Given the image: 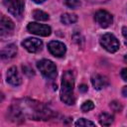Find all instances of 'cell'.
<instances>
[{"label": "cell", "mask_w": 127, "mask_h": 127, "mask_svg": "<svg viewBox=\"0 0 127 127\" xmlns=\"http://www.w3.org/2000/svg\"><path fill=\"white\" fill-rule=\"evenodd\" d=\"M11 113L14 118L28 117L34 120H47L52 117V111L40 102L25 99L12 106Z\"/></svg>", "instance_id": "6da1fadb"}, {"label": "cell", "mask_w": 127, "mask_h": 127, "mask_svg": "<svg viewBox=\"0 0 127 127\" xmlns=\"http://www.w3.org/2000/svg\"><path fill=\"white\" fill-rule=\"evenodd\" d=\"M74 87V74L72 70H66L64 72L62 77V88H61V100L67 104H74L75 98L73 93Z\"/></svg>", "instance_id": "7a4b0ae2"}, {"label": "cell", "mask_w": 127, "mask_h": 127, "mask_svg": "<svg viewBox=\"0 0 127 127\" xmlns=\"http://www.w3.org/2000/svg\"><path fill=\"white\" fill-rule=\"evenodd\" d=\"M37 66L45 78L54 79L57 76V66L52 61L42 60L37 63Z\"/></svg>", "instance_id": "3957f363"}, {"label": "cell", "mask_w": 127, "mask_h": 127, "mask_svg": "<svg viewBox=\"0 0 127 127\" xmlns=\"http://www.w3.org/2000/svg\"><path fill=\"white\" fill-rule=\"evenodd\" d=\"M100 45L109 53H115L119 50V41L117 40V38L110 34V33H106L103 36H101L100 38Z\"/></svg>", "instance_id": "277c9868"}, {"label": "cell", "mask_w": 127, "mask_h": 127, "mask_svg": "<svg viewBox=\"0 0 127 127\" xmlns=\"http://www.w3.org/2000/svg\"><path fill=\"white\" fill-rule=\"evenodd\" d=\"M2 2L7 10L15 17H19L23 14L24 0H2Z\"/></svg>", "instance_id": "5b68a950"}, {"label": "cell", "mask_w": 127, "mask_h": 127, "mask_svg": "<svg viewBox=\"0 0 127 127\" xmlns=\"http://www.w3.org/2000/svg\"><path fill=\"white\" fill-rule=\"evenodd\" d=\"M27 30L31 34H34V35H37V36H42V37H48L52 33V29H51L50 26L35 23V22L29 23L28 26H27Z\"/></svg>", "instance_id": "8992f818"}, {"label": "cell", "mask_w": 127, "mask_h": 127, "mask_svg": "<svg viewBox=\"0 0 127 127\" xmlns=\"http://www.w3.org/2000/svg\"><path fill=\"white\" fill-rule=\"evenodd\" d=\"M94 20L101 28H107L113 22L112 15L105 10H98L94 14Z\"/></svg>", "instance_id": "52a82bcc"}, {"label": "cell", "mask_w": 127, "mask_h": 127, "mask_svg": "<svg viewBox=\"0 0 127 127\" xmlns=\"http://www.w3.org/2000/svg\"><path fill=\"white\" fill-rule=\"evenodd\" d=\"M14 31V23L6 16L1 17L0 21V37L1 39H4L8 36H10Z\"/></svg>", "instance_id": "ba28073f"}, {"label": "cell", "mask_w": 127, "mask_h": 127, "mask_svg": "<svg viewBox=\"0 0 127 127\" xmlns=\"http://www.w3.org/2000/svg\"><path fill=\"white\" fill-rule=\"evenodd\" d=\"M48 49H49V52L54 57H57V58L64 57L66 52L65 45L60 41H51L48 44Z\"/></svg>", "instance_id": "9c48e42d"}, {"label": "cell", "mask_w": 127, "mask_h": 127, "mask_svg": "<svg viewBox=\"0 0 127 127\" xmlns=\"http://www.w3.org/2000/svg\"><path fill=\"white\" fill-rule=\"evenodd\" d=\"M22 46L30 53H38L43 48V42L36 38H27L22 42Z\"/></svg>", "instance_id": "30bf717a"}, {"label": "cell", "mask_w": 127, "mask_h": 127, "mask_svg": "<svg viewBox=\"0 0 127 127\" xmlns=\"http://www.w3.org/2000/svg\"><path fill=\"white\" fill-rule=\"evenodd\" d=\"M6 77H7V82L14 86H18L22 82V78H21L16 66H11L8 69Z\"/></svg>", "instance_id": "8fae6325"}, {"label": "cell", "mask_w": 127, "mask_h": 127, "mask_svg": "<svg viewBox=\"0 0 127 127\" xmlns=\"http://www.w3.org/2000/svg\"><path fill=\"white\" fill-rule=\"evenodd\" d=\"M91 83L93 85V87L97 90H100L102 88H104L107 84H108V79L106 76L101 75V74H93L91 77Z\"/></svg>", "instance_id": "7c38bea8"}, {"label": "cell", "mask_w": 127, "mask_h": 127, "mask_svg": "<svg viewBox=\"0 0 127 127\" xmlns=\"http://www.w3.org/2000/svg\"><path fill=\"white\" fill-rule=\"evenodd\" d=\"M17 54V47L14 44H10L4 47L1 51V58L4 60H10L14 58Z\"/></svg>", "instance_id": "4fadbf2b"}, {"label": "cell", "mask_w": 127, "mask_h": 127, "mask_svg": "<svg viewBox=\"0 0 127 127\" xmlns=\"http://www.w3.org/2000/svg\"><path fill=\"white\" fill-rule=\"evenodd\" d=\"M113 121H114V117L109 113L103 112L99 115V123L102 126H109L113 123Z\"/></svg>", "instance_id": "5bb4252c"}, {"label": "cell", "mask_w": 127, "mask_h": 127, "mask_svg": "<svg viewBox=\"0 0 127 127\" xmlns=\"http://www.w3.org/2000/svg\"><path fill=\"white\" fill-rule=\"evenodd\" d=\"M61 21L64 25H70L77 21V16L70 13H64L61 16Z\"/></svg>", "instance_id": "9a60e30c"}, {"label": "cell", "mask_w": 127, "mask_h": 127, "mask_svg": "<svg viewBox=\"0 0 127 127\" xmlns=\"http://www.w3.org/2000/svg\"><path fill=\"white\" fill-rule=\"evenodd\" d=\"M32 15L38 21H47L50 18L49 17V14L46 13V12H44V11H42V10H34L33 13H32Z\"/></svg>", "instance_id": "2e32d148"}, {"label": "cell", "mask_w": 127, "mask_h": 127, "mask_svg": "<svg viewBox=\"0 0 127 127\" xmlns=\"http://www.w3.org/2000/svg\"><path fill=\"white\" fill-rule=\"evenodd\" d=\"M94 108V103L91 101V100H87V101H84L81 105V110L83 112H88L90 110H92Z\"/></svg>", "instance_id": "e0dca14e"}, {"label": "cell", "mask_w": 127, "mask_h": 127, "mask_svg": "<svg viewBox=\"0 0 127 127\" xmlns=\"http://www.w3.org/2000/svg\"><path fill=\"white\" fill-rule=\"evenodd\" d=\"M75 125L76 126H94L95 124L85 118H81V119H78L76 122H75Z\"/></svg>", "instance_id": "ac0fdd59"}, {"label": "cell", "mask_w": 127, "mask_h": 127, "mask_svg": "<svg viewBox=\"0 0 127 127\" xmlns=\"http://www.w3.org/2000/svg\"><path fill=\"white\" fill-rule=\"evenodd\" d=\"M64 4L70 9H75L80 5V2L79 0H64Z\"/></svg>", "instance_id": "d6986e66"}, {"label": "cell", "mask_w": 127, "mask_h": 127, "mask_svg": "<svg viewBox=\"0 0 127 127\" xmlns=\"http://www.w3.org/2000/svg\"><path fill=\"white\" fill-rule=\"evenodd\" d=\"M110 107H111L115 112H119V111L122 110V105H121L119 102H117V101H112V102L110 103Z\"/></svg>", "instance_id": "ffe728a7"}, {"label": "cell", "mask_w": 127, "mask_h": 127, "mask_svg": "<svg viewBox=\"0 0 127 127\" xmlns=\"http://www.w3.org/2000/svg\"><path fill=\"white\" fill-rule=\"evenodd\" d=\"M121 77H122L124 80L127 81V67H125V68H123V69L121 70Z\"/></svg>", "instance_id": "44dd1931"}, {"label": "cell", "mask_w": 127, "mask_h": 127, "mask_svg": "<svg viewBox=\"0 0 127 127\" xmlns=\"http://www.w3.org/2000/svg\"><path fill=\"white\" fill-rule=\"evenodd\" d=\"M122 35L125 39V45L127 46V27H123L122 28Z\"/></svg>", "instance_id": "7402d4cb"}, {"label": "cell", "mask_w": 127, "mask_h": 127, "mask_svg": "<svg viewBox=\"0 0 127 127\" xmlns=\"http://www.w3.org/2000/svg\"><path fill=\"white\" fill-rule=\"evenodd\" d=\"M79 90H80V91H82V92H84V91H86V90H87V86H86L85 84H81V85L79 86Z\"/></svg>", "instance_id": "603a6c76"}, {"label": "cell", "mask_w": 127, "mask_h": 127, "mask_svg": "<svg viewBox=\"0 0 127 127\" xmlns=\"http://www.w3.org/2000/svg\"><path fill=\"white\" fill-rule=\"evenodd\" d=\"M122 94L124 96H127V86H124L123 89H122Z\"/></svg>", "instance_id": "cb8c5ba5"}, {"label": "cell", "mask_w": 127, "mask_h": 127, "mask_svg": "<svg viewBox=\"0 0 127 127\" xmlns=\"http://www.w3.org/2000/svg\"><path fill=\"white\" fill-rule=\"evenodd\" d=\"M35 3H38V4H40V3H43V2H45L46 0H33Z\"/></svg>", "instance_id": "d4e9b609"}, {"label": "cell", "mask_w": 127, "mask_h": 127, "mask_svg": "<svg viewBox=\"0 0 127 127\" xmlns=\"http://www.w3.org/2000/svg\"><path fill=\"white\" fill-rule=\"evenodd\" d=\"M125 62H126V63H127V56H126V57H125Z\"/></svg>", "instance_id": "484cf974"}]
</instances>
